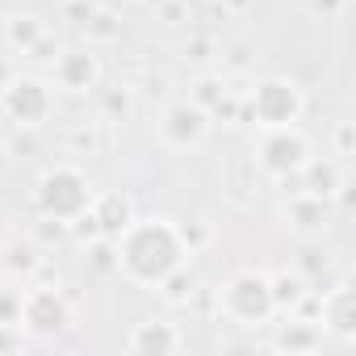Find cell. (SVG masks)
<instances>
[{"mask_svg": "<svg viewBox=\"0 0 356 356\" xmlns=\"http://www.w3.org/2000/svg\"><path fill=\"white\" fill-rule=\"evenodd\" d=\"M0 260H5V273L9 277H22V281H30L34 273H42V248L34 243V239H5L0 243Z\"/></svg>", "mask_w": 356, "mask_h": 356, "instance_id": "cell-17", "label": "cell"}, {"mask_svg": "<svg viewBox=\"0 0 356 356\" xmlns=\"http://www.w3.org/2000/svg\"><path fill=\"white\" fill-rule=\"evenodd\" d=\"M318 327L339 343H356V289L348 281H339L327 293L318 289Z\"/></svg>", "mask_w": 356, "mask_h": 356, "instance_id": "cell-10", "label": "cell"}, {"mask_svg": "<svg viewBox=\"0 0 356 356\" xmlns=\"http://www.w3.org/2000/svg\"><path fill=\"white\" fill-rule=\"evenodd\" d=\"M92 197H97V189H92V181H88V172H80L76 163H55V168H47V172L38 176V185H34V206H38V214L63 218V222L80 218V214L92 206Z\"/></svg>", "mask_w": 356, "mask_h": 356, "instance_id": "cell-2", "label": "cell"}, {"mask_svg": "<svg viewBox=\"0 0 356 356\" xmlns=\"http://www.w3.org/2000/svg\"><path fill=\"white\" fill-rule=\"evenodd\" d=\"M26 55H30V59H38V63H51V59L59 55V42H55L51 34H42V38H38V42H34Z\"/></svg>", "mask_w": 356, "mask_h": 356, "instance_id": "cell-27", "label": "cell"}, {"mask_svg": "<svg viewBox=\"0 0 356 356\" xmlns=\"http://www.w3.org/2000/svg\"><path fill=\"white\" fill-rule=\"evenodd\" d=\"M5 172H9V147L0 143V176H5Z\"/></svg>", "mask_w": 356, "mask_h": 356, "instance_id": "cell-34", "label": "cell"}, {"mask_svg": "<svg viewBox=\"0 0 356 356\" xmlns=\"http://www.w3.org/2000/svg\"><path fill=\"white\" fill-rule=\"evenodd\" d=\"M218 314L235 327H268L277 318L273 306V289H268V273L260 268H239L222 289H218Z\"/></svg>", "mask_w": 356, "mask_h": 356, "instance_id": "cell-3", "label": "cell"}, {"mask_svg": "<svg viewBox=\"0 0 356 356\" xmlns=\"http://www.w3.org/2000/svg\"><path fill=\"white\" fill-rule=\"evenodd\" d=\"M17 327L34 339H55L72 327V306L63 298V289L55 285H30L22 289V306H17Z\"/></svg>", "mask_w": 356, "mask_h": 356, "instance_id": "cell-5", "label": "cell"}, {"mask_svg": "<svg viewBox=\"0 0 356 356\" xmlns=\"http://www.w3.org/2000/svg\"><path fill=\"white\" fill-rule=\"evenodd\" d=\"M210 59H214V42H210V38H193V42H185V63L206 67Z\"/></svg>", "mask_w": 356, "mask_h": 356, "instance_id": "cell-25", "label": "cell"}, {"mask_svg": "<svg viewBox=\"0 0 356 356\" xmlns=\"http://www.w3.org/2000/svg\"><path fill=\"white\" fill-rule=\"evenodd\" d=\"M285 197H289L285 202V227L293 235L314 243V239H323L331 231V222H335V202L331 197H314V193H302V189H293Z\"/></svg>", "mask_w": 356, "mask_h": 356, "instance_id": "cell-8", "label": "cell"}, {"mask_svg": "<svg viewBox=\"0 0 356 356\" xmlns=\"http://www.w3.org/2000/svg\"><path fill=\"white\" fill-rule=\"evenodd\" d=\"M293 189L314 193V197H331V202H335V197L348 189L343 159H335V155H310V159L302 163V172L293 176Z\"/></svg>", "mask_w": 356, "mask_h": 356, "instance_id": "cell-12", "label": "cell"}, {"mask_svg": "<svg viewBox=\"0 0 356 356\" xmlns=\"http://www.w3.org/2000/svg\"><path fill=\"white\" fill-rule=\"evenodd\" d=\"M17 348H22V327L0 318V356H9V352H17Z\"/></svg>", "mask_w": 356, "mask_h": 356, "instance_id": "cell-26", "label": "cell"}, {"mask_svg": "<svg viewBox=\"0 0 356 356\" xmlns=\"http://www.w3.org/2000/svg\"><path fill=\"white\" fill-rule=\"evenodd\" d=\"M339 5H343V0H310L314 13H339Z\"/></svg>", "mask_w": 356, "mask_h": 356, "instance_id": "cell-30", "label": "cell"}, {"mask_svg": "<svg viewBox=\"0 0 356 356\" xmlns=\"http://www.w3.org/2000/svg\"><path fill=\"white\" fill-rule=\"evenodd\" d=\"M181 348H185L181 327L163 323V318H143L126 335V352H134V356H172V352H181Z\"/></svg>", "mask_w": 356, "mask_h": 356, "instance_id": "cell-13", "label": "cell"}, {"mask_svg": "<svg viewBox=\"0 0 356 356\" xmlns=\"http://www.w3.org/2000/svg\"><path fill=\"white\" fill-rule=\"evenodd\" d=\"M155 289H159V298H163L168 306H189V302L197 298V273H193L189 260H185V264H176Z\"/></svg>", "mask_w": 356, "mask_h": 356, "instance_id": "cell-18", "label": "cell"}, {"mask_svg": "<svg viewBox=\"0 0 356 356\" xmlns=\"http://www.w3.org/2000/svg\"><path fill=\"white\" fill-rule=\"evenodd\" d=\"M92 17H97V5H92V0H63V22L88 26Z\"/></svg>", "mask_w": 356, "mask_h": 356, "instance_id": "cell-24", "label": "cell"}, {"mask_svg": "<svg viewBox=\"0 0 356 356\" xmlns=\"http://www.w3.org/2000/svg\"><path fill=\"white\" fill-rule=\"evenodd\" d=\"M76 143H88V151H92V147H97V134H92V130H80V134H72V147H76Z\"/></svg>", "mask_w": 356, "mask_h": 356, "instance_id": "cell-31", "label": "cell"}, {"mask_svg": "<svg viewBox=\"0 0 356 356\" xmlns=\"http://www.w3.org/2000/svg\"><path fill=\"white\" fill-rule=\"evenodd\" d=\"M159 17H163V26H181V22H185V5H181V0H163V5H159Z\"/></svg>", "mask_w": 356, "mask_h": 356, "instance_id": "cell-29", "label": "cell"}, {"mask_svg": "<svg viewBox=\"0 0 356 356\" xmlns=\"http://www.w3.org/2000/svg\"><path fill=\"white\" fill-rule=\"evenodd\" d=\"M210 113L202 109V105H193V101H172V105H163V113H159V138L168 143V147H197L206 134H210Z\"/></svg>", "mask_w": 356, "mask_h": 356, "instance_id": "cell-9", "label": "cell"}, {"mask_svg": "<svg viewBox=\"0 0 356 356\" xmlns=\"http://www.w3.org/2000/svg\"><path fill=\"white\" fill-rule=\"evenodd\" d=\"M5 239H9V214L0 210V243H5Z\"/></svg>", "mask_w": 356, "mask_h": 356, "instance_id": "cell-33", "label": "cell"}, {"mask_svg": "<svg viewBox=\"0 0 356 356\" xmlns=\"http://www.w3.org/2000/svg\"><path fill=\"white\" fill-rule=\"evenodd\" d=\"M268 289H273V306H277V314H293V310L302 306V298H306L314 285L306 281L302 268H281V273H268Z\"/></svg>", "mask_w": 356, "mask_h": 356, "instance_id": "cell-16", "label": "cell"}, {"mask_svg": "<svg viewBox=\"0 0 356 356\" xmlns=\"http://www.w3.org/2000/svg\"><path fill=\"white\" fill-rule=\"evenodd\" d=\"M222 97H227V84H222V80H218V76H202V80H197V88H193V97H189V101H193V105H202V109H206V113H210V109H214V105H218V101H222Z\"/></svg>", "mask_w": 356, "mask_h": 356, "instance_id": "cell-21", "label": "cell"}, {"mask_svg": "<svg viewBox=\"0 0 356 356\" xmlns=\"http://www.w3.org/2000/svg\"><path fill=\"white\" fill-rule=\"evenodd\" d=\"M306 113V97L289 76H264L252 97H248V118L260 130H277V126H298Z\"/></svg>", "mask_w": 356, "mask_h": 356, "instance_id": "cell-4", "label": "cell"}, {"mask_svg": "<svg viewBox=\"0 0 356 356\" xmlns=\"http://www.w3.org/2000/svg\"><path fill=\"white\" fill-rule=\"evenodd\" d=\"M331 147H335V159L356 155V122H339V126L331 130Z\"/></svg>", "mask_w": 356, "mask_h": 356, "instance_id": "cell-23", "label": "cell"}, {"mask_svg": "<svg viewBox=\"0 0 356 356\" xmlns=\"http://www.w3.org/2000/svg\"><path fill=\"white\" fill-rule=\"evenodd\" d=\"M9 80H13V67H9V63H5V59H0V88H5V84H9Z\"/></svg>", "mask_w": 356, "mask_h": 356, "instance_id": "cell-32", "label": "cell"}, {"mask_svg": "<svg viewBox=\"0 0 356 356\" xmlns=\"http://www.w3.org/2000/svg\"><path fill=\"white\" fill-rule=\"evenodd\" d=\"M130 109H134L130 88H105V113H109V122H126Z\"/></svg>", "mask_w": 356, "mask_h": 356, "instance_id": "cell-22", "label": "cell"}, {"mask_svg": "<svg viewBox=\"0 0 356 356\" xmlns=\"http://www.w3.org/2000/svg\"><path fill=\"white\" fill-rule=\"evenodd\" d=\"M118 273L134 289H155L176 264H185L189 248L181 239V227L172 218H134L118 239H113Z\"/></svg>", "mask_w": 356, "mask_h": 356, "instance_id": "cell-1", "label": "cell"}, {"mask_svg": "<svg viewBox=\"0 0 356 356\" xmlns=\"http://www.w3.org/2000/svg\"><path fill=\"white\" fill-rule=\"evenodd\" d=\"M51 109H55V92L38 76H13L5 88H0V113L9 122H17V126H26V130L42 126L51 118Z\"/></svg>", "mask_w": 356, "mask_h": 356, "instance_id": "cell-7", "label": "cell"}, {"mask_svg": "<svg viewBox=\"0 0 356 356\" xmlns=\"http://www.w3.org/2000/svg\"><path fill=\"white\" fill-rule=\"evenodd\" d=\"M323 327L302 318V314H285V323H277V335H273V348L277 352H289V356H306V352H318L323 348Z\"/></svg>", "mask_w": 356, "mask_h": 356, "instance_id": "cell-15", "label": "cell"}, {"mask_svg": "<svg viewBox=\"0 0 356 356\" xmlns=\"http://www.w3.org/2000/svg\"><path fill=\"white\" fill-rule=\"evenodd\" d=\"M17 306H22V289L0 293V318H5V323H17Z\"/></svg>", "mask_w": 356, "mask_h": 356, "instance_id": "cell-28", "label": "cell"}, {"mask_svg": "<svg viewBox=\"0 0 356 356\" xmlns=\"http://www.w3.org/2000/svg\"><path fill=\"white\" fill-rule=\"evenodd\" d=\"M55 84L63 92H92L101 84V59L92 55V47H67L51 59Z\"/></svg>", "mask_w": 356, "mask_h": 356, "instance_id": "cell-11", "label": "cell"}, {"mask_svg": "<svg viewBox=\"0 0 356 356\" xmlns=\"http://www.w3.org/2000/svg\"><path fill=\"white\" fill-rule=\"evenodd\" d=\"M38 248H51V243H67L72 239V231H67V222L63 218H47V214H38V222H34V235H30Z\"/></svg>", "mask_w": 356, "mask_h": 356, "instance_id": "cell-20", "label": "cell"}, {"mask_svg": "<svg viewBox=\"0 0 356 356\" xmlns=\"http://www.w3.org/2000/svg\"><path fill=\"white\" fill-rule=\"evenodd\" d=\"M42 34H47V26H42L34 13H17V17H9V26H5V42H9L13 51H22V55H26Z\"/></svg>", "mask_w": 356, "mask_h": 356, "instance_id": "cell-19", "label": "cell"}, {"mask_svg": "<svg viewBox=\"0 0 356 356\" xmlns=\"http://www.w3.org/2000/svg\"><path fill=\"white\" fill-rule=\"evenodd\" d=\"M88 214H92V222L101 227V235H105V239H118V235L138 218V214H134L130 193H122V189L97 193V197H92V206H88Z\"/></svg>", "mask_w": 356, "mask_h": 356, "instance_id": "cell-14", "label": "cell"}, {"mask_svg": "<svg viewBox=\"0 0 356 356\" xmlns=\"http://www.w3.org/2000/svg\"><path fill=\"white\" fill-rule=\"evenodd\" d=\"M306 159H310V138L298 126L264 130V138L256 147V163H260L264 176H273V181H289V176H298Z\"/></svg>", "mask_w": 356, "mask_h": 356, "instance_id": "cell-6", "label": "cell"}]
</instances>
